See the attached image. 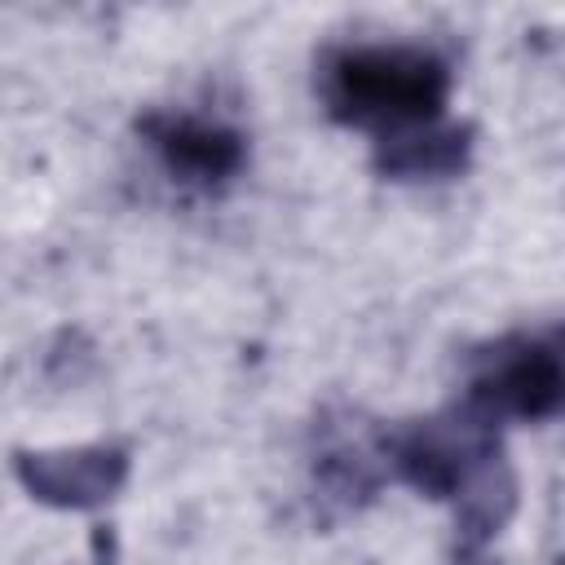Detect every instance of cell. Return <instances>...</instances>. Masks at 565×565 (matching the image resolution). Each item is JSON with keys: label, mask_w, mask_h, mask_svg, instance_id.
I'll use <instances>...</instances> for the list:
<instances>
[{"label": "cell", "mask_w": 565, "mask_h": 565, "mask_svg": "<svg viewBox=\"0 0 565 565\" xmlns=\"http://www.w3.org/2000/svg\"><path fill=\"white\" fill-rule=\"evenodd\" d=\"M375 455L397 481L415 486L428 499L455 503L463 552H481L512 516L516 481L503 463L499 424L468 402L388 428L375 441Z\"/></svg>", "instance_id": "obj_1"}, {"label": "cell", "mask_w": 565, "mask_h": 565, "mask_svg": "<svg viewBox=\"0 0 565 565\" xmlns=\"http://www.w3.org/2000/svg\"><path fill=\"white\" fill-rule=\"evenodd\" d=\"M318 93L335 124L371 128L384 141L441 124L450 66L424 44H344L322 57Z\"/></svg>", "instance_id": "obj_2"}, {"label": "cell", "mask_w": 565, "mask_h": 565, "mask_svg": "<svg viewBox=\"0 0 565 565\" xmlns=\"http://www.w3.org/2000/svg\"><path fill=\"white\" fill-rule=\"evenodd\" d=\"M565 397V366L552 335H503L468 375L463 402L486 419H547L561 411Z\"/></svg>", "instance_id": "obj_3"}, {"label": "cell", "mask_w": 565, "mask_h": 565, "mask_svg": "<svg viewBox=\"0 0 565 565\" xmlns=\"http://www.w3.org/2000/svg\"><path fill=\"white\" fill-rule=\"evenodd\" d=\"M137 132L163 163V172L190 190H221L230 185L247 163V141L238 128L190 115V110H146L137 119Z\"/></svg>", "instance_id": "obj_4"}, {"label": "cell", "mask_w": 565, "mask_h": 565, "mask_svg": "<svg viewBox=\"0 0 565 565\" xmlns=\"http://www.w3.org/2000/svg\"><path fill=\"white\" fill-rule=\"evenodd\" d=\"M18 481L31 499L49 508H102L128 481V450L124 446H71V450H22L13 459Z\"/></svg>", "instance_id": "obj_5"}, {"label": "cell", "mask_w": 565, "mask_h": 565, "mask_svg": "<svg viewBox=\"0 0 565 565\" xmlns=\"http://www.w3.org/2000/svg\"><path fill=\"white\" fill-rule=\"evenodd\" d=\"M468 150H472L468 124H433L375 141V168L393 181H437V177H455L468 163Z\"/></svg>", "instance_id": "obj_6"}]
</instances>
